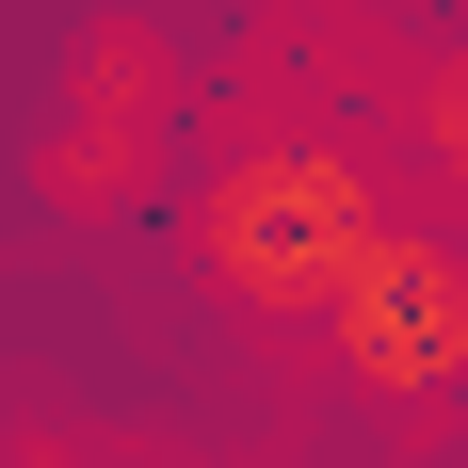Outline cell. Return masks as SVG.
<instances>
[{
    "label": "cell",
    "instance_id": "1",
    "mask_svg": "<svg viewBox=\"0 0 468 468\" xmlns=\"http://www.w3.org/2000/svg\"><path fill=\"white\" fill-rule=\"evenodd\" d=\"M356 242H372V178L339 145H242L194 194V259H210L227 307H339Z\"/></svg>",
    "mask_w": 468,
    "mask_h": 468
},
{
    "label": "cell",
    "instance_id": "2",
    "mask_svg": "<svg viewBox=\"0 0 468 468\" xmlns=\"http://www.w3.org/2000/svg\"><path fill=\"white\" fill-rule=\"evenodd\" d=\"M178 48L145 33V16H97L81 48H65V97H48V162L33 178L65 194V210H130L145 178H162V145H178Z\"/></svg>",
    "mask_w": 468,
    "mask_h": 468
},
{
    "label": "cell",
    "instance_id": "3",
    "mask_svg": "<svg viewBox=\"0 0 468 468\" xmlns=\"http://www.w3.org/2000/svg\"><path fill=\"white\" fill-rule=\"evenodd\" d=\"M324 324H339V372H356V388H404V404H420V388L468 372V259H452V242L372 227Z\"/></svg>",
    "mask_w": 468,
    "mask_h": 468
},
{
    "label": "cell",
    "instance_id": "4",
    "mask_svg": "<svg viewBox=\"0 0 468 468\" xmlns=\"http://www.w3.org/2000/svg\"><path fill=\"white\" fill-rule=\"evenodd\" d=\"M420 130H436V162H452V194H468V65H452V81L420 97Z\"/></svg>",
    "mask_w": 468,
    "mask_h": 468
}]
</instances>
